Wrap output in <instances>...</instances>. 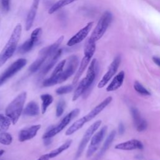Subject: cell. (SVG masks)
Instances as JSON below:
<instances>
[{
	"mask_svg": "<svg viewBox=\"0 0 160 160\" xmlns=\"http://www.w3.org/2000/svg\"><path fill=\"white\" fill-rule=\"evenodd\" d=\"M22 32V26L18 24L14 28L9 40L0 52V68L10 59L15 52Z\"/></svg>",
	"mask_w": 160,
	"mask_h": 160,
	"instance_id": "6da1fadb",
	"label": "cell"
},
{
	"mask_svg": "<svg viewBox=\"0 0 160 160\" xmlns=\"http://www.w3.org/2000/svg\"><path fill=\"white\" fill-rule=\"evenodd\" d=\"M112 101V97L109 96L104 99L98 105L94 107L88 114L82 118L76 121L66 131V136H70L76 131L80 129L87 122L94 119L98 114H99L106 106H108Z\"/></svg>",
	"mask_w": 160,
	"mask_h": 160,
	"instance_id": "7a4b0ae2",
	"label": "cell"
},
{
	"mask_svg": "<svg viewBox=\"0 0 160 160\" xmlns=\"http://www.w3.org/2000/svg\"><path fill=\"white\" fill-rule=\"evenodd\" d=\"M63 39L64 36H61L53 44L41 49L39 52L38 58L31 64L29 68V71L31 72H35L41 68L47 59L58 51Z\"/></svg>",
	"mask_w": 160,
	"mask_h": 160,
	"instance_id": "3957f363",
	"label": "cell"
},
{
	"mask_svg": "<svg viewBox=\"0 0 160 160\" xmlns=\"http://www.w3.org/2000/svg\"><path fill=\"white\" fill-rule=\"evenodd\" d=\"M26 96L27 94L26 92H21L6 108L5 114L11 119L13 124H15L18 122L21 115Z\"/></svg>",
	"mask_w": 160,
	"mask_h": 160,
	"instance_id": "277c9868",
	"label": "cell"
},
{
	"mask_svg": "<svg viewBox=\"0 0 160 160\" xmlns=\"http://www.w3.org/2000/svg\"><path fill=\"white\" fill-rule=\"evenodd\" d=\"M112 19V14L109 11H105L99 19L89 39L94 42L99 40L104 34L110 25Z\"/></svg>",
	"mask_w": 160,
	"mask_h": 160,
	"instance_id": "5b68a950",
	"label": "cell"
},
{
	"mask_svg": "<svg viewBox=\"0 0 160 160\" xmlns=\"http://www.w3.org/2000/svg\"><path fill=\"white\" fill-rule=\"evenodd\" d=\"M80 110L78 108L74 109L72 111H71L70 112H69L61 121L60 122L56 125V126L53 127L51 129H49L48 131H47L42 136V138L44 139H50L54 136H56L57 134H58L60 131H61L69 123L79 114Z\"/></svg>",
	"mask_w": 160,
	"mask_h": 160,
	"instance_id": "8992f818",
	"label": "cell"
},
{
	"mask_svg": "<svg viewBox=\"0 0 160 160\" xmlns=\"http://www.w3.org/2000/svg\"><path fill=\"white\" fill-rule=\"evenodd\" d=\"M27 63V60L24 58H20L11 64L0 75V86L4 84L7 80L12 77L15 74L24 68Z\"/></svg>",
	"mask_w": 160,
	"mask_h": 160,
	"instance_id": "52a82bcc",
	"label": "cell"
},
{
	"mask_svg": "<svg viewBox=\"0 0 160 160\" xmlns=\"http://www.w3.org/2000/svg\"><path fill=\"white\" fill-rule=\"evenodd\" d=\"M101 124V121L98 120L94 122L92 124H91L89 128L86 131L80 143L78 146L76 154V158H78L83 152L84 148H86L88 142L91 139L92 136L94 134V132L98 130V129L99 128V126Z\"/></svg>",
	"mask_w": 160,
	"mask_h": 160,
	"instance_id": "ba28073f",
	"label": "cell"
},
{
	"mask_svg": "<svg viewBox=\"0 0 160 160\" xmlns=\"http://www.w3.org/2000/svg\"><path fill=\"white\" fill-rule=\"evenodd\" d=\"M108 127L106 126H103L99 131L95 133L91 139L90 144L88 147L86 156L88 158L91 157L99 148L100 144L102 141L105 135L107 132Z\"/></svg>",
	"mask_w": 160,
	"mask_h": 160,
	"instance_id": "9c48e42d",
	"label": "cell"
},
{
	"mask_svg": "<svg viewBox=\"0 0 160 160\" xmlns=\"http://www.w3.org/2000/svg\"><path fill=\"white\" fill-rule=\"evenodd\" d=\"M66 66L61 74L59 83L64 82L76 72L79 65L78 57L76 55H72L69 56L68 59H66Z\"/></svg>",
	"mask_w": 160,
	"mask_h": 160,
	"instance_id": "30bf717a",
	"label": "cell"
},
{
	"mask_svg": "<svg viewBox=\"0 0 160 160\" xmlns=\"http://www.w3.org/2000/svg\"><path fill=\"white\" fill-rule=\"evenodd\" d=\"M66 62V59H64L58 64L50 77L43 81L42 86L44 87H49L59 83V81L61 78V74L64 70Z\"/></svg>",
	"mask_w": 160,
	"mask_h": 160,
	"instance_id": "8fae6325",
	"label": "cell"
},
{
	"mask_svg": "<svg viewBox=\"0 0 160 160\" xmlns=\"http://www.w3.org/2000/svg\"><path fill=\"white\" fill-rule=\"evenodd\" d=\"M120 62H121V58L119 56H118L114 58V59L111 63L110 66H109L108 71L106 72V74L103 76L102 79L99 82L98 84V87L99 88H102L104 86H105V85L107 84L108 82L109 81V80L114 76V75L116 74L119 68Z\"/></svg>",
	"mask_w": 160,
	"mask_h": 160,
	"instance_id": "7c38bea8",
	"label": "cell"
},
{
	"mask_svg": "<svg viewBox=\"0 0 160 160\" xmlns=\"http://www.w3.org/2000/svg\"><path fill=\"white\" fill-rule=\"evenodd\" d=\"M93 26V22H88L84 28L81 29L78 32H76L73 36H72L68 41V46H75L81 42H82L88 36L90 31Z\"/></svg>",
	"mask_w": 160,
	"mask_h": 160,
	"instance_id": "4fadbf2b",
	"label": "cell"
},
{
	"mask_svg": "<svg viewBox=\"0 0 160 160\" xmlns=\"http://www.w3.org/2000/svg\"><path fill=\"white\" fill-rule=\"evenodd\" d=\"M40 128V124H36L21 130L18 136L19 141L20 142H24L33 138Z\"/></svg>",
	"mask_w": 160,
	"mask_h": 160,
	"instance_id": "5bb4252c",
	"label": "cell"
},
{
	"mask_svg": "<svg viewBox=\"0 0 160 160\" xmlns=\"http://www.w3.org/2000/svg\"><path fill=\"white\" fill-rule=\"evenodd\" d=\"M62 52V49H58L56 52H55L52 55H51L49 58L48 61L45 64H44L41 67V69L40 71V75L41 76L46 75L48 73V72H49V70L52 69V68L54 66V64L58 61V59L60 58Z\"/></svg>",
	"mask_w": 160,
	"mask_h": 160,
	"instance_id": "9a60e30c",
	"label": "cell"
},
{
	"mask_svg": "<svg viewBox=\"0 0 160 160\" xmlns=\"http://www.w3.org/2000/svg\"><path fill=\"white\" fill-rule=\"evenodd\" d=\"M40 0H33L32 3L31 4V6L29 9V11L27 14V17L26 19V22H25V29L26 31L30 30V29L32 28V24L34 23L37 11L39 7Z\"/></svg>",
	"mask_w": 160,
	"mask_h": 160,
	"instance_id": "2e32d148",
	"label": "cell"
},
{
	"mask_svg": "<svg viewBox=\"0 0 160 160\" xmlns=\"http://www.w3.org/2000/svg\"><path fill=\"white\" fill-rule=\"evenodd\" d=\"M143 145L142 142L138 139H131L115 146V149L124 151H131L134 149H142Z\"/></svg>",
	"mask_w": 160,
	"mask_h": 160,
	"instance_id": "e0dca14e",
	"label": "cell"
},
{
	"mask_svg": "<svg viewBox=\"0 0 160 160\" xmlns=\"http://www.w3.org/2000/svg\"><path fill=\"white\" fill-rule=\"evenodd\" d=\"M131 114L136 129L139 132L144 131L147 128V122L141 117L139 111L136 108H132Z\"/></svg>",
	"mask_w": 160,
	"mask_h": 160,
	"instance_id": "ac0fdd59",
	"label": "cell"
},
{
	"mask_svg": "<svg viewBox=\"0 0 160 160\" xmlns=\"http://www.w3.org/2000/svg\"><path fill=\"white\" fill-rule=\"evenodd\" d=\"M98 71V62L96 59H93L88 69V71L86 73V76L84 78L89 88L93 82L94 81V79L96 78V74Z\"/></svg>",
	"mask_w": 160,
	"mask_h": 160,
	"instance_id": "d6986e66",
	"label": "cell"
},
{
	"mask_svg": "<svg viewBox=\"0 0 160 160\" xmlns=\"http://www.w3.org/2000/svg\"><path fill=\"white\" fill-rule=\"evenodd\" d=\"M125 77V73L123 71H120L112 80L111 83L106 88V91H114L119 89L122 84Z\"/></svg>",
	"mask_w": 160,
	"mask_h": 160,
	"instance_id": "ffe728a7",
	"label": "cell"
},
{
	"mask_svg": "<svg viewBox=\"0 0 160 160\" xmlns=\"http://www.w3.org/2000/svg\"><path fill=\"white\" fill-rule=\"evenodd\" d=\"M91 59V58L87 56H84L83 58L82 59V60L79 64V66L78 69V71L72 80V84L74 85H75L78 82L80 77L81 76V75L84 72V70L86 69L88 65L89 64Z\"/></svg>",
	"mask_w": 160,
	"mask_h": 160,
	"instance_id": "44dd1931",
	"label": "cell"
},
{
	"mask_svg": "<svg viewBox=\"0 0 160 160\" xmlns=\"http://www.w3.org/2000/svg\"><path fill=\"white\" fill-rule=\"evenodd\" d=\"M39 112V108L34 101H30L23 111V114L27 116H35L38 115Z\"/></svg>",
	"mask_w": 160,
	"mask_h": 160,
	"instance_id": "7402d4cb",
	"label": "cell"
},
{
	"mask_svg": "<svg viewBox=\"0 0 160 160\" xmlns=\"http://www.w3.org/2000/svg\"><path fill=\"white\" fill-rule=\"evenodd\" d=\"M89 89L87 82L84 78H83L81 82L79 83L77 88L76 89L73 97H72V101H74L77 100L84 92H86Z\"/></svg>",
	"mask_w": 160,
	"mask_h": 160,
	"instance_id": "603a6c76",
	"label": "cell"
},
{
	"mask_svg": "<svg viewBox=\"0 0 160 160\" xmlns=\"http://www.w3.org/2000/svg\"><path fill=\"white\" fill-rule=\"evenodd\" d=\"M77 0H58L48 10V13L52 14L64 6H66Z\"/></svg>",
	"mask_w": 160,
	"mask_h": 160,
	"instance_id": "cb8c5ba5",
	"label": "cell"
},
{
	"mask_svg": "<svg viewBox=\"0 0 160 160\" xmlns=\"http://www.w3.org/2000/svg\"><path fill=\"white\" fill-rule=\"evenodd\" d=\"M71 143H72V140H71V139L68 140L64 144L61 145L59 147H58V148H56V149L52 150V151H51L49 153H48L49 156L50 157V159L56 157L57 156L60 154L61 152H62L65 150L68 149L69 148V146H71Z\"/></svg>",
	"mask_w": 160,
	"mask_h": 160,
	"instance_id": "d4e9b609",
	"label": "cell"
},
{
	"mask_svg": "<svg viewBox=\"0 0 160 160\" xmlns=\"http://www.w3.org/2000/svg\"><path fill=\"white\" fill-rule=\"evenodd\" d=\"M41 99L42 101L41 104V112L42 114H44L48 108L53 101L52 96L49 94H43L41 95Z\"/></svg>",
	"mask_w": 160,
	"mask_h": 160,
	"instance_id": "484cf974",
	"label": "cell"
},
{
	"mask_svg": "<svg viewBox=\"0 0 160 160\" xmlns=\"http://www.w3.org/2000/svg\"><path fill=\"white\" fill-rule=\"evenodd\" d=\"M96 51V42L90 41L89 39L85 43L84 49V56H89L90 58H92Z\"/></svg>",
	"mask_w": 160,
	"mask_h": 160,
	"instance_id": "4316f807",
	"label": "cell"
},
{
	"mask_svg": "<svg viewBox=\"0 0 160 160\" xmlns=\"http://www.w3.org/2000/svg\"><path fill=\"white\" fill-rule=\"evenodd\" d=\"M37 43L36 41H35L32 38H29L28 40L26 41L19 48V52L23 54L28 52L30 51L34 47V46Z\"/></svg>",
	"mask_w": 160,
	"mask_h": 160,
	"instance_id": "83f0119b",
	"label": "cell"
},
{
	"mask_svg": "<svg viewBox=\"0 0 160 160\" xmlns=\"http://www.w3.org/2000/svg\"><path fill=\"white\" fill-rule=\"evenodd\" d=\"M11 122V119L6 115L0 114V132L6 131Z\"/></svg>",
	"mask_w": 160,
	"mask_h": 160,
	"instance_id": "f1b7e54d",
	"label": "cell"
},
{
	"mask_svg": "<svg viewBox=\"0 0 160 160\" xmlns=\"http://www.w3.org/2000/svg\"><path fill=\"white\" fill-rule=\"evenodd\" d=\"M115 136H116V131H112L109 134V135L108 136V138L106 139L104 143L103 144V146H102V148L101 149V151L99 152V155H102L109 148V147L110 144H111L112 141H113Z\"/></svg>",
	"mask_w": 160,
	"mask_h": 160,
	"instance_id": "f546056e",
	"label": "cell"
},
{
	"mask_svg": "<svg viewBox=\"0 0 160 160\" xmlns=\"http://www.w3.org/2000/svg\"><path fill=\"white\" fill-rule=\"evenodd\" d=\"M12 141V136L5 132H0V144L4 145H9Z\"/></svg>",
	"mask_w": 160,
	"mask_h": 160,
	"instance_id": "4dcf8cb0",
	"label": "cell"
},
{
	"mask_svg": "<svg viewBox=\"0 0 160 160\" xmlns=\"http://www.w3.org/2000/svg\"><path fill=\"white\" fill-rule=\"evenodd\" d=\"M134 88L140 94H142L144 96L150 95V92L141 83H139L138 81H136L134 82Z\"/></svg>",
	"mask_w": 160,
	"mask_h": 160,
	"instance_id": "1f68e13d",
	"label": "cell"
},
{
	"mask_svg": "<svg viewBox=\"0 0 160 160\" xmlns=\"http://www.w3.org/2000/svg\"><path fill=\"white\" fill-rule=\"evenodd\" d=\"M73 89V85H67V86H63L58 88L56 90V92L57 94L62 95L65 94L67 93H69L71 92Z\"/></svg>",
	"mask_w": 160,
	"mask_h": 160,
	"instance_id": "d6a6232c",
	"label": "cell"
},
{
	"mask_svg": "<svg viewBox=\"0 0 160 160\" xmlns=\"http://www.w3.org/2000/svg\"><path fill=\"white\" fill-rule=\"evenodd\" d=\"M66 106V102L63 99H60L57 104L56 109V117H60L64 111Z\"/></svg>",
	"mask_w": 160,
	"mask_h": 160,
	"instance_id": "836d02e7",
	"label": "cell"
},
{
	"mask_svg": "<svg viewBox=\"0 0 160 160\" xmlns=\"http://www.w3.org/2000/svg\"><path fill=\"white\" fill-rule=\"evenodd\" d=\"M10 1L11 0H0V8L3 12L6 13L9 10Z\"/></svg>",
	"mask_w": 160,
	"mask_h": 160,
	"instance_id": "e575fe53",
	"label": "cell"
},
{
	"mask_svg": "<svg viewBox=\"0 0 160 160\" xmlns=\"http://www.w3.org/2000/svg\"><path fill=\"white\" fill-rule=\"evenodd\" d=\"M50 159V157L49 156V154H45L40 156L38 159L36 160H49Z\"/></svg>",
	"mask_w": 160,
	"mask_h": 160,
	"instance_id": "d590c367",
	"label": "cell"
},
{
	"mask_svg": "<svg viewBox=\"0 0 160 160\" xmlns=\"http://www.w3.org/2000/svg\"><path fill=\"white\" fill-rule=\"evenodd\" d=\"M152 59H153V61H154L158 66L160 67V58H157V57H154V58H152Z\"/></svg>",
	"mask_w": 160,
	"mask_h": 160,
	"instance_id": "8d00e7d4",
	"label": "cell"
},
{
	"mask_svg": "<svg viewBox=\"0 0 160 160\" xmlns=\"http://www.w3.org/2000/svg\"><path fill=\"white\" fill-rule=\"evenodd\" d=\"M124 126H123L122 124H121L120 126H119V132L122 133L123 131H124Z\"/></svg>",
	"mask_w": 160,
	"mask_h": 160,
	"instance_id": "74e56055",
	"label": "cell"
},
{
	"mask_svg": "<svg viewBox=\"0 0 160 160\" xmlns=\"http://www.w3.org/2000/svg\"><path fill=\"white\" fill-rule=\"evenodd\" d=\"M4 150H2V149L0 150V157L4 154Z\"/></svg>",
	"mask_w": 160,
	"mask_h": 160,
	"instance_id": "f35d334b",
	"label": "cell"
}]
</instances>
